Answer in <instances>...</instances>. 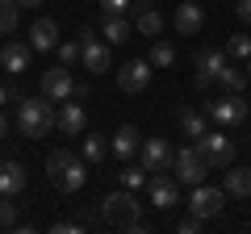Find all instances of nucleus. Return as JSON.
<instances>
[{
  "mask_svg": "<svg viewBox=\"0 0 251 234\" xmlns=\"http://www.w3.org/2000/svg\"><path fill=\"white\" fill-rule=\"evenodd\" d=\"M4 134H9V121H4V117H0V138H4Z\"/></svg>",
  "mask_w": 251,
  "mask_h": 234,
  "instance_id": "obj_37",
  "label": "nucleus"
},
{
  "mask_svg": "<svg viewBox=\"0 0 251 234\" xmlns=\"http://www.w3.org/2000/svg\"><path fill=\"white\" fill-rule=\"evenodd\" d=\"M46 171H50V184L59 192H80L88 184V163H84V155H72V151H63V146L46 155Z\"/></svg>",
  "mask_w": 251,
  "mask_h": 234,
  "instance_id": "obj_1",
  "label": "nucleus"
},
{
  "mask_svg": "<svg viewBox=\"0 0 251 234\" xmlns=\"http://www.w3.org/2000/svg\"><path fill=\"white\" fill-rule=\"evenodd\" d=\"M226 59H230V63H247L251 59V38L247 34H230L226 38Z\"/></svg>",
  "mask_w": 251,
  "mask_h": 234,
  "instance_id": "obj_25",
  "label": "nucleus"
},
{
  "mask_svg": "<svg viewBox=\"0 0 251 234\" xmlns=\"http://www.w3.org/2000/svg\"><path fill=\"white\" fill-rule=\"evenodd\" d=\"M138 146H143V134H138L134 126H117V134L109 138V151H113L122 163H126V159H134Z\"/></svg>",
  "mask_w": 251,
  "mask_h": 234,
  "instance_id": "obj_18",
  "label": "nucleus"
},
{
  "mask_svg": "<svg viewBox=\"0 0 251 234\" xmlns=\"http://www.w3.org/2000/svg\"><path fill=\"white\" fill-rule=\"evenodd\" d=\"M247 84H251V59H247Z\"/></svg>",
  "mask_w": 251,
  "mask_h": 234,
  "instance_id": "obj_39",
  "label": "nucleus"
},
{
  "mask_svg": "<svg viewBox=\"0 0 251 234\" xmlns=\"http://www.w3.org/2000/svg\"><path fill=\"white\" fill-rule=\"evenodd\" d=\"M21 4H17V0H0V38H4V34H13V29H17V17H21Z\"/></svg>",
  "mask_w": 251,
  "mask_h": 234,
  "instance_id": "obj_28",
  "label": "nucleus"
},
{
  "mask_svg": "<svg viewBox=\"0 0 251 234\" xmlns=\"http://www.w3.org/2000/svg\"><path fill=\"white\" fill-rule=\"evenodd\" d=\"M234 13H239V21H247V25H251V0H239V4H234Z\"/></svg>",
  "mask_w": 251,
  "mask_h": 234,
  "instance_id": "obj_35",
  "label": "nucleus"
},
{
  "mask_svg": "<svg viewBox=\"0 0 251 234\" xmlns=\"http://www.w3.org/2000/svg\"><path fill=\"white\" fill-rule=\"evenodd\" d=\"M147 59H151V67H159V71H163V67L176 63V46L163 42V38H155V46H151V54H147Z\"/></svg>",
  "mask_w": 251,
  "mask_h": 234,
  "instance_id": "obj_27",
  "label": "nucleus"
},
{
  "mask_svg": "<svg viewBox=\"0 0 251 234\" xmlns=\"http://www.w3.org/2000/svg\"><path fill=\"white\" fill-rule=\"evenodd\" d=\"M50 230H54V234H80V230H84V222H54Z\"/></svg>",
  "mask_w": 251,
  "mask_h": 234,
  "instance_id": "obj_34",
  "label": "nucleus"
},
{
  "mask_svg": "<svg viewBox=\"0 0 251 234\" xmlns=\"http://www.w3.org/2000/svg\"><path fill=\"white\" fill-rule=\"evenodd\" d=\"M117 176H122V188L134 192V188H143V184H147V176H151V171H147L143 163H134V167H122Z\"/></svg>",
  "mask_w": 251,
  "mask_h": 234,
  "instance_id": "obj_29",
  "label": "nucleus"
},
{
  "mask_svg": "<svg viewBox=\"0 0 251 234\" xmlns=\"http://www.w3.org/2000/svg\"><path fill=\"white\" fill-rule=\"evenodd\" d=\"M172 171H176V184H201L205 180V171H209V163L201 159V151L197 146H180L176 155H172Z\"/></svg>",
  "mask_w": 251,
  "mask_h": 234,
  "instance_id": "obj_5",
  "label": "nucleus"
},
{
  "mask_svg": "<svg viewBox=\"0 0 251 234\" xmlns=\"http://www.w3.org/2000/svg\"><path fill=\"white\" fill-rule=\"evenodd\" d=\"M17 192H25V163L4 159L0 163V197H17Z\"/></svg>",
  "mask_w": 251,
  "mask_h": 234,
  "instance_id": "obj_19",
  "label": "nucleus"
},
{
  "mask_svg": "<svg viewBox=\"0 0 251 234\" xmlns=\"http://www.w3.org/2000/svg\"><path fill=\"white\" fill-rule=\"evenodd\" d=\"M130 9H134V29L143 38H163V13L155 9V0H130Z\"/></svg>",
  "mask_w": 251,
  "mask_h": 234,
  "instance_id": "obj_12",
  "label": "nucleus"
},
{
  "mask_svg": "<svg viewBox=\"0 0 251 234\" xmlns=\"http://www.w3.org/2000/svg\"><path fill=\"white\" fill-rule=\"evenodd\" d=\"M201 25H205V9H201V4L188 0V4H180V9H176V34L180 38H193Z\"/></svg>",
  "mask_w": 251,
  "mask_h": 234,
  "instance_id": "obj_20",
  "label": "nucleus"
},
{
  "mask_svg": "<svg viewBox=\"0 0 251 234\" xmlns=\"http://www.w3.org/2000/svg\"><path fill=\"white\" fill-rule=\"evenodd\" d=\"M130 29H134V25H130V17H105V21H100V38H105V42H126V38H130Z\"/></svg>",
  "mask_w": 251,
  "mask_h": 234,
  "instance_id": "obj_22",
  "label": "nucleus"
},
{
  "mask_svg": "<svg viewBox=\"0 0 251 234\" xmlns=\"http://www.w3.org/2000/svg\"><path fill=\"white\" fill-rule=\"evenodd\" d=\"M226 205V188H209V184H193V192H188V213H197L201 222L214 213H222Z\"/></svg>",
  "mask_w": 251,
  "mask_h": 234,
  "instance_id": "obj_7",
  "label": "nucleus"
},
{
  "mask_svg": "<svg viewBox=\"0 0 251 234\" xmlns=\"http://www.w3.org/2000/svg\"><path fill=\"white\" fill-rule=\"evenodd\" d=\"M100 213H105L109 226H117V230H143V217H138V201L130 188L113 192V197L100 201Z\"/></svg>",
  "mask_w": 251,
  "mask_h": 234,
  "instance_id": "obj_3",
  "label": "nucleus"
},
{
  "mask_svg": "<svg viewBox=\"0 0 251 234\" xmlns=\"http://www.w3.org/2000/svg\"><path fill=\"white\" fill-rule=\"evenodd\" d=\"M17 4H25V9H34V4H42V0H17Z\"/></svg>",
  "mask_w": 251,
  "mask_h": 234,
  "instance_id": "obj_38",
  "label": "nucleus"
},
{
  "mask_svg": "<svg viewBox=\"0 0 251 234\" xmlns=\"http://www.w3.org/2000/svg\"><path fill=\"white\" fill-rule=\"evenodd\" d=\"M147 197H151V205L159 209V213H163V209H172V205H176V197H180V192H176V180H168L163 171L147 176Z\"/></svg>",
  "mask_w": 251,
  "mask_h": 234,
  "instance_id": "obj_15",
  "label": "nucleus"
},
{
  "mask_svg": "<svg viewBox=\"0 0 251 234\" xmlns=\"http://www.w3.org/2000/svg\"><path fill=\"white\" fill-rule=\"evenodd\" d=\"M59 63H63V67H75V63H80V38L59 42Z\"/></svg>",
  "mask_w": 251,
  "mask_h": 234,
  "instance_id": "obj_30",
  "label": "nucleus"
},
{
  "mask_svg": "<svg viewBox=\"0 0 251 234\" xmlns=\"http://www.w3.org/2000/svg\"><path fill=\"white\" fill-rule=\"evenodd\" d=\"M72 92H75V80H72V71L67 67H50V71H42V96L50 100V105H63V100H72Z\"/></svg>",
  "mask_w": 251,
  "mask_h": 234,
  "instance_id": "obj_11",
  "label": "nucleus"
},
{
  "mask_svg": "<svg viewBox=\"0 0 251 234\" xmlns=\"http://www.w3.org/2000/svg\"><path fill=\"white\" fill-rule=\"evenodd\" d=\"M17 226V205L13 197H0V230H13Z\"/></svg>",
  "mask_w": 251,
  "mask_h": 234,
  "instance_id": "obj_31",
  "label": "nucleus"
},
{
  "mask_svg": "<svg viewBox=\"0 0 251 234\" xmlns=\"http://www.w3.org/2000/svg\"><path fill=\"white\" fill-rule=\"evenodd\" d=\"M80 63H84V71H92V75L109 71V46L97 42L92 29H80Z\"/></svg>",
  "mask_w": 251,
  "mask_h": 234,
  "instance_id": "obj_10",
  "label": "nucleus"
},
{
  "mask_svg": "<svg viewBox=\"0 0 251 234\" xmlns=\"http://www.w3.org/2000/svg\"><path fill=\"white\" fill-rule=\"evenodd\" d=\"M147 84H151V59H130L117 71V88L122 92H143Z\"/></svg>",
  "mask_w": 251,
  "mask_h": 234,
  "instance_id": "obj_14",
  "label": "nucleus"
},
{
  "mask_svg": "<svg viewBox=\"0 0 251 234\" xmlns=\"http://www.w3.org/2000/svg\"><path fill=\"white\" fill-rule=\"evenodd\" d=\"M172 146H168V138H143V146H138V163H143L147 171H168L172 167Z\"/></svg>",
  "mask_w": 251,
  "mask_h": 234,
  "instance_id": "obj_13",
  "label": "nucleus"
},
{
  "mask_svg": "<svg viewBox=\"0 0 251 234\" xmlns=\"http://www.w3.org/2000/svg\"><path fill=\"white\" fill-rule=\"evenodd\" d=\"M226 67V50H218V46H205V50H197V59H193V88L205 92L209 84H218V71Z\"/></svg>",
  "mask_w": 251,
  "mask_h": 234,
  "instance_id": "obj_6",
  "label": "nucleus"
},
{
  "mask_svg": "<svg viewBox=\"0 0 251 234\" xmlns=\"http://www.w3.org/2000/svg\"><path fill=\"white\" fill-rule=\"evenodd\" d=\"M54 130L59 134H67V138H80L84 130H88V113H84V105L80 100H63L59 109H54Z\"/></svg>",
  "mask_w": 251,
  "mask_h": 234,
  "instance_id": "obj_8",
  "label": "nucleus"
},
{
  "mask_svg": "<svg viewBox=\"0 0 251 234\" xmlns=\"http://www.w3.org/2000/svg\"><path fill=\"white\" fill-rule=\"evenodd\" d=\"M205 117H214L218 126H239V121H247V100H243L239 92H230V96H222V100H209Z\"/></svg>",
  "mask_w": 251,
  "mask_h": 234,
  "instance_id": "obj_9",
  "label": "nucleus"
},
{
  "mask_svg": "<svg viewBox=\"0 0 251 234\" xmlns=\"http://www.w3.org/2000/svg\"><path fill=\"white\" fill-rule=\"evenodd\" d=\"M97 4L105 17H126V9H130V0H97Z\"/></svg>",
  "mask_w": 251,
  "mask_h": 234,
  "instance_id": "obj_32",
  "label": "nucleus"
},
{
  "mask_svg": "<svg viewBox=\"0 0 251 234\" xmlns=\"http://www.w3.org/2000/svg\"><path fill=\"white\" fill-rule=\"evenodd\" d=\"M218 84H222L226 92H243L247 88V67H234L230 59H226V67L218 71Z\"/></svg>",
  "mask_w": 251,
  "mask_h": 234,
  "instance_id": "obj_24",
  "label": "nucleus"
},
{
  "mask_svg": "<svg viewBox=\"0 0 251 234\" xmlns=\"http://www.w3.org/2000/svg\"><path fill=\"white\" fill-rule=\"evenodd\" d=\"M180 134L197 142V138L205 134V113H193V109H184V113H180Z\"/></svg>",
  "mask_w": 251,
  "mask_h": 234,
  "instance_id": "obj_26",
  "label": "nucleus"
},
{
  "mask_svg": "<svg viewBox=\"0 0 251 234\" xmlns=\"http://www.w3.org/2000/svg\"><path fill=\"white\" fill-rule=\"evenodd\" d=\"M29 54H34V46H25V42H4L0 46V67L9 75H25V67H29Z\"/></svg>",
  "mask_w": 251,
  "mask_h": 234,
  "instance_id": "obj_16",
  "label": "nucleus"
},
{
  "mask_svg": "<svg viewBox=\"0 0 251 234\" xmlns=\"http://www.w3.org/2000/svg\"><path fill=\"white\" fill-rule=\"evenodd\" d=\"M226 197H239V201H247L251 197V167H226Z\"/></svg>",
  "mask_w": 251,
  "mask_h": 234,
  "instance_id": "obj_21",
  "label": "nucleus"
},
{
  "mask_svg": "<svg viewBox=\"0 0 251 234\" xmlns=\"http://www.w3.org/2000/svg\"><path fill=\"white\" fill-rule=\"evenodd\" d=\"M17 130L25 138H46L54 134V105L46 96H21L17 100Z\"/></svg>",
  "mask_w": 251,
  "mask_h": 234,
  "instance_id": "obj_2",
  "label": "nucleus"
},
{
  "mask_svg": "<svg viewBox=\"0 0 251 234\" xmlns=\"http://www.w3.org/2000/svg\"><path fill=\"white\" fill-rule=\"evenodd\" d=\"M13 100V92H9V84H0V105H9Z\"/></svg>",
  "mask_w": 251,
  "mask_h": 234,
  "instance_id": "obj_36",
  "label": "nucleus"
},
{
  "mask_svg": "<svg viewBox=\"0 0 251 234\" xmlns=\"http://www.w3.org/2000/svg\"><path fill=\"white\" fill-rule=\"evenodd\" d=\"M80 155H84V163H100V159L109 155V138H105V134H97V130H92V134H84Z\"/></svg>",
  "mask_w": 251,
  "mask_h": 234,
  "instance_id": "obj_23",
  "label": "nucleus"
},
{
  "mask_svg": "<svg viewBox=\"0 0 251 234\" xmlns=\"http://www.w3.org/2000/svg\"><path fill=\"white\" fill-rule=\"evenodd\" d=\"M193 146L201 151V159H205L214 171H226V167L234 163V142L222 134V130H205V134H201Z\"/></svg>",
  "mask_w": 251,
  "mask_h": 234,
  "instance_id": "obj_4",
  "label": "nucleus"
},
{
  "mask_svg": "<svg viewBox=\"0 0 251 234\" xmlns=\"http://www.w3.org/2000/svg\"><path fill=\"white\" fill-rule=\"evenodd\" d=\"M176 230H180V234H197V230H201V217H197V213H188L184 222L176 226Z\"/></svg>",
  "mask_w": 251,
  "mask_h": 234,
  "instance_id": "obj_33",
  "label": "nucleus"
},
{
  "mask_svg": "<svg viewBox=\"0 0 251 234\" xmlns=\"http://www.w3.org/2000/svg\"><path fill=\"white\" fill-rule=\"evenodd\" d=\"M29 46H34V50H59V21L38 17L34 25H29Z\"/></svg>",
  "mask_w": 251,
  "mask_h": 234,
  "instance_id": "obj_17",
  "label": "nucleus"
},
{
  "mask_svg": "<svg viewBox=\"0 0 251 234\" xmlns=\"http://www.w3.org/2000/svg\"><path fill=\"white\" fill-rule=\"evenodd\" d=\"M247 117H251V105H247Z\"/></svg>",
  "mask_w": 251,
  "mask_h": 234,
  "instance_id": "obj_40",
  "label": "nucleus"
}]
</instances>
